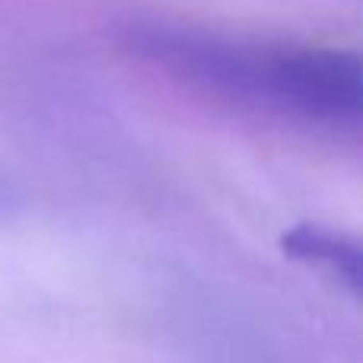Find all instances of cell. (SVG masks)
Returning <instances> with one entry per match:
<instances>
[{
    "label": "cell",
    "instance_id": "cell-1",
    "mask_svg": "<svg viewBox=\"0 0 363 363\" xmlns=\"http://www.w3.org/2000/svg\"><path fill=\"white\" fill-rule=\"evenodd\" d=\"M118 45L166 80L223 106L328 138H360L363 80L354 51L249 38L163 16L121 23Z\"/></svg>",
    "mask_w": 363,
    "mask_h": 363
},
{
    "label": "cell",
    "instance_id": "cell-2",
    "mask_svg": "<svg viewBox=\"0 0 363 363\" xmlns=\"http://www.w3.org/2000/svg\"><path fill=\"white\" fill-rule=\"evenodd\" d=\"M281 249L287 258L332 281L345 294L360 296L363 255L357 236L325 223H296L281 236Z\"/></svg>",
    "mask_w": 363,
    "mask_h": 363
}]
</instances>
